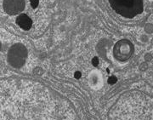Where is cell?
Instances as JSON below:
<instances>
[{"label": "cell", "instance_id": "1", "mask_svg": "<svg viewBox=\"0 0 153 120\" xmlns=\"http://www.w3.org/2000/svg\"><path fill=\"white\" fill-rule=\"evenodd\" d=\"M0 120H78L73 110L44 86L0 85Z\"/></svg>", "mask_w": 153, "mask_h": 120}, {"label": "cell", "instance_id": "2", "mask_svg": "<svg viewBox=\"0 0 153 120\" xmlns=\"http://www.w3.org/2000/svg\"><path fill=\"white\" fill-rule=\"evenodd\" d=\"M111 120H153V97L142 93L122 96L111 115Z\"/></svg>", "mask_w": 153, "mask_h": 120}, {"label": "cell", "instance_id": "3", "mask_svg": "<svg viewBox=\"0 0 153 120\" xmlns=\"http://www.w3.org/2000/svg\"><path fill=\"white\" fill-rule=\"evenodd\" d=\"M111 7L125 18H134L144 11V0H108Z\"/></svg>", "mask_w": 153, "mask_h": 120}, {"label": "cell", "instance_id": "4", "mask_svg": "<svg viewBox=\"0 0 153 120\" xmlns=\"http://www.w3.org/2000/svg\"><path fill=\"white\" fill-rule=\"evenodd\" d=\"M27 49L26 48L21 45L17 44L13 46L9 52V60L10 62L15 66H22L27 58Z\"/></svg>", "mask_w": 153, "mask_h": 120}, {"label": "cell", "instance_id": "5", "mask_svg": "<svg viewBox=\"0 0 153 120\" xmlns=\"http://www.w3.org/2000/svg\"><path fill=\"white\" fill-rule=\"evenodd\" d=\"M25 0H4L3 7L7 14L15 16L20 14L25 9Z\"/></svg>", "mask_w": 153, "mask_h": 120}, {"label": "cell", "instance_id": "6", "mask_svg": "<svg viewBox=\"0 0 153 120\" xmlns=\"http://www.w3.org/2000/svg\"><path fill=\"white\" fill-rule=\"evenodd\" d=\"M16 23L17 25L22 28L23 30L25 31H27L30 28H32V25H33V21L31 20V18L27 16V15L25 14H21L19 16L17 17L16 19Z\"/></svg>", "mask_w": 153, "mask_h": 120}, {"label": "cell", "instance_id": "7", "mask_svg": "<svg viewBox=\"0 0 153 120\" xmlns=\"http://www.w3.org/2000/svg\"><path fill=\"white\" fill-rule=\"evenodd\" d=\"M31 1V4H32V7L33 8H37V6L38 4V0H30Z\"/></svg>", "mask_w": 153, "mask_h": 120}]
</instances>
